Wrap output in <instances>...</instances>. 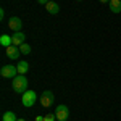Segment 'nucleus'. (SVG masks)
Returning <instances> with one entry per match:
<instances>
[{"instance_id":"nucleus-12","label":"nucleus","mask_w":121,"mask_h":121,"mask_svg":"<svg viewBox=\"0 0 121 121\" xmlns=\"http://www.w3.org/2000/svg\"><path fill=\"white\" fill-rule=\"evenodd\" d=\"M16 68H18V74H26L29 69V63L28 61H18Z\"/></svg>"},{"instance_id":"nucleus-19","label":"nucleus","mask_w":121,"mask_h":121,"mask_svg":"<svg viewBox=\"0 0 121 121\" xmlns=\"http://www.w3.org/2000/svg\"><path fill=\"white\" fill-rule=\"evenodd\" d=\"M100 3H110V0H99Z\"/></svg>"},{"instance_id":"nucleus-18","label":"nucleus","mask_w":121,"mask_h":121,"mask_svg":"<svg viewBox=\"0 0 121 121\" xmlns=\"http://www.w3.org/2000/svg\"><path fill=\"white\" fill-rule=\"evenodd\" d=\"M36 121H44V116H36Z\"/></svg>"},{"instance_id":"nucleus-1","label":"nucleus","mask_w":121,"mask_h":121,"mask_svg":"<svg viewBox=\"0 0 121 121\" xmlns=\"http://www.w3.org/2000/svg\"><path fill=\"white\" fill-rule=\"evenodd\" d=\"M13 91L18 94H24L28 91V79L24 74H18L16 78H13V82H11Z\"/></svg>"},{"instance_id":"nucleus-9","label":"nucleus","mask_w":121,"mask_h":121,"mask_svg":"<svg viewBox=\"0 0 121 121\" xmlns=\"http://www.w3.org/2000/svg\"><path fill=\"white\" fill-rule=\"evenodd\" d=\"M11 39H13V45L19 47L21 44H24V39H26V36H24V32L18 31V32H15V34L11 36Z\"/></svg>"},{"instance_id":"nucleus-17","label":"nucleus","mask_w":121,"mask_h":121,"mask_svg":"<svg viewBox=\"0 0 121 121\" xmlns=\"http://www.w3.org/2000/svg\"><path fill=\"white\" fill-rule=\"evenodd\" d=\"M47 2H48V0H37V3H42V5H45Z\"/></svg>"},{"instance_id":"nucleus-16","label":"nucleus","mask_w":121,"mask_h":121,"mask_svg":"<svg viewBox=\"0 0 121 121\" xmlns=\"http://www.w3.org/2000/svg\"><path fill=\"white\" fill-rule=\"evenodd\" d=\"M3 18H5V10L2 8L0 10V19H3Z\"/></svg>"},{"instance_id":"nucleus-13","label":"nucleus","mask_w":121,"mask_h":121,"mask_svg":"<svg viewBox=\"0 0 121 121\" xmlns=\"http://www.w3.org/2000/svg\"><path fill=\"white\" fill-rule=\"evenodd\" d=\"M2 120L3 121H18V118H16V115L13 112H7V113H3Z\"/></svg>"},{"instance_id":"nucleus-20","label":"nucleus","mask_w":121,"mask_h":121,"mask_svg":"<svg viewBox=\"0 0 121 121\" xmlns=\"http://www.w3.org/2000/svg\"><path fill=\"white\" fill-rule=\"evenodd\" d=\"M18 121H24V120H18Z\"/></svg>"},{"instance_id":"nucleus-2","label":"nucleus","mask_w":121,"mask_h":121,"mask_svg":"<svg viewBox=\"0 0 121 121\" xmlns=\"http://www.w3.org/2000/svg\"><path fill=\"white\" fill-rule=\"evenodd\" d=\"M36 100H37V94L34 92V91H31V89H28L26 92L23 94V107H26V108H31L34 103H36Z\"/></svg>"},{"instance_id":"nucleus-14","label":"nucleus","mask_w":121,"mask_h":121,"mask_svg":"<svg viewBox=\"0 0 121 121\" xmlns=\"http://www.w3.org/2000/svg\"><path fill=\"white\" fill-rule=\"evenodd\" d=\"M19 50H21V53H23V55H29V53H31V45L24 42V44H21V45H19Z\"/></svg>"},{"instance_id":"nucleus-6","label":"nucleus","mask_w":121,"mask_h":121,"mask_svg":"<svg viewBox=\"0 0 121 121\" xmlns=\"http://www.w3.org/2000/svg\"><path fill=\"white\" fill-rule=\"evenodd\" d=\"M8 28L11 29V31H15V32H18V31L23 29V21H21L18 16H11V18L8 19Z\"/></svg>"},{"instance_id":"nucleus-7","label":"nucleus","mask_w":121,"mask_h":121,"mask_svg":"<svg viewBox=\"0 0 121 121\" xmlns=\"http://www.w3.org/2000/svg\"><path fill=\"white\" fill-rule=\"evenodd\" d=\"M5 53H7V56L11 58V60H18L19 55H21V50H19V47H16V45H10V47L5 48Z\"/></svg>"},{"instance_id":"nucleus-11","label":"nucleus","mask_w":121,"mask_h":121,"mask_svg":"<svg viewBox=\"0 0 121 121\" xmlns=\"http://www.w3.org/2000/svg\"><path fill=\"white\" fill-rule=\"evenodd\" d=\"M108 5L113 13H121V0H110Z\"/></svg>"},{"instance_id":"nucleus-3","label":"nucleus","mask_w":121,"mask_h":121,"mask_svg":"<svg viewBox=\"0 0 121 121\" xmlns=\"http://www.w3.org/2000/svg\"><path fill=\"white\" fill-rule=\"evenodd\" d=\"M53 92L52 91H44V92L40 94V97H39V100H40V105L44 107V108H48L52 103H53Z\"/></svg>"},{"instance_id":"nucleus-8","label":"nucleus","mask_w":121,"mask_h":121,"mask_svg":"<svg viewBox=\"0 0 121 121\" xmlns=\"http://www.w3.org/2000/svg\"><path fill=\"white\" fill-rule=\"evenodd\" d=\"M45 10L50 13V15H56L58 11H60V5L56 3L55 0H48L45 3Z\"/></svg>"},{"instance_id":"nucleus-10","label":"nucleus","mask_w":121,"mask_h":121,"mask_svg":"<svg viewBox=\"0 0 121 121\" xmlns=\"http://www.w3.org/2000/svg\"><path fill=\"white\" fill-rule=\"evenodd\" d=\"M0 45L2 47H10V45H13V39H11V36H8V34H2L0 36Z\"/></svg>"},{"instance_id":"nucleus-15","label":"nucleus","mask_w":121,"mask_h":121,"mask_svg":"<svg viewBox=\"0 0 121 121\" xmlns=\"http://www.w3.org/2000/svg\"><path fill=\"white\" fill-rule=\"evenodd\" d=\"M56 120V115L55 113H47L44 116V121H55Z\"/></svg>"},{"instance_id":"nucleus-4","label":"nucleus","mask_w":121,"mask_h":121,"mask_svg":"<svg viewBox=\"0 0 121 121\" xmlns=\"http://www.w3.org/2000/svg\"><path fill=\"white\" fill-rule=\"evenodd\" d=\"M0 74L3 76V78H16L18 76V68L13 65H5L2 66V69H0Z\"/></svg>"},{"instance_id":"nucleus-5","label":"nucleus","mask_w":121,"mask_h":121,"mask_svg":"<svg viewBox=\"0 0 121 121\" xmlns=\"http://www.w3.org/2000/svg\"><path fill=\"white\" fill-rule=\"evenodd\" d=\"M55 115H56V120L58 121H66L68 116H69V110L66 105H58L55 108Z\"/></svg>"}]
</instances>
